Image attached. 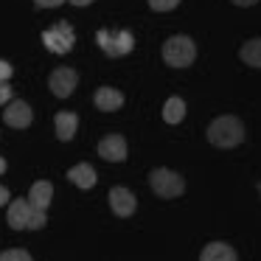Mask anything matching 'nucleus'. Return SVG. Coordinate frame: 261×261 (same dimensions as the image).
Masks as SVG:
<instances>
[{
  "label": "nucleus",
  "instance_id": "2eb2a0df",
  "mask_svg": "<svg viewBox=\"0 0 261 261\" xmlns=\"http://www.w3.org/2000/svg\"><path fill=\"white\" fill-rule=\"evenodd\" d=\"M51 199H54V186H51L48 180H37L34 186H31V191H29V202L34 205V208L48 211Z\"/></svg>",
  "mask_w": 261,
  "mask_h": 261
},
{
  "label": "nucleus",
  "instance_id": "6e6552de",
  "mask_svg": "<svg viewBox=\"0 0 261 261\" xmlns=\"http://www.w3.org/2000/svg\"><path fill=\"white\" fill-rule=\"evenodd\" d=\"M3 121H6V126H12V129H25V126H31V121H34L31 104L23 101V98H12V101L6 104V110H3Z\"/></svg>",
  "mask_w": 261,
  "mask_h": 261
},
{
  "label": "nucleus",
  "instance_id": "412c9836",
  "mask_svg": "<svg viewBox=\"0 0 261 261\" xmlns=\"http://www.w3.org/2000/svg\"><path fill=\"white\" fill-rule=\"evenodd\" d=\"M12 73H14V70H12V65L0 59V82H9V79H12Z\"/></svg>",
  "mask_w": 261,
  "mask_h": 261
},
{
  "label": "nucleus",
  "instance_id": "9d476101",
  "mask_svg": "<svg viewBox=\"0 0 261 261\" xmlns=\"http://www.w3.org/2000/svg\"><path fill=\"white\" fill-rule=\"evenodd\" d=\"M110 208H113V214L115 216H121V219H129L132 214H135V208H138V199H135V194L129 191V188H124V186H115V188H110Z\"/></svg>",
  "mask_w": 261,
  "mask_h": 261
},
{
  "label": "nucleus",
  "instance_id": "9b49d317",
  "mask_svg": "<svg viewBox=\"0 0 261 261\" xmlns=\"http://www.w3.org/2000/svg\"><path fill=\"white\" fill-rule=\"evenodd\" d=\"M93 104H96V110H101V113H115V110L124 107V93L115 90V87H98V90L93 93Z\"/></svg>",
  "mask_w": 261,
  "mask_h": 261
},
{
  "label": "nucleus",
  "instance_id": "aec40b11",
  "mask_svg": "<svg viewBox=\"0 0 261 261\" xmlns=\"http://www.w3.org/2000/svg\"><path fill=\"white\" fill-rule=\"evenodd\" d=\"M14 96V90L9 87V82H0V104H9Z\"/></svg>",
  "mask_w": 261,
  "mask_h": 261
},
{
  "label": "nucleus",
  "instance_id": "6ab92c4d",
  "mask_svg": "<svg viewBox=\"0 0 261 261\" xmlns=\"http://www.w3.org/2000/svg\"><path fill=\"white\" fill-rule=\"evenodd\" d=\"M177 6H180V0H149L152 12H174Z\"/></svg>",
  "mask_w": 261,
  "mask_h": 261
},
{
  "label": "nucleus",
  "instance_id": "ddd939ff",
  "mask_svg": "<svg viewBox=\"0 0 261 261\" xmlns=\"http://www.w3.org/2000/svg\"><path fill=\"white\" fill-rule=\"evenodd\" d=\"M68 180L73 182L76 188H82V191H90L98 182V177H96V169H93L90 163H76L68 169Z\"/></svg>",
  "mask_w": 261,
  "mask_h": 261
},
{
  "label": "nucleus",
  "instance_id": "a211bd4d",
  "mask_svg": "<svg viewBox=\"0 0 261 261\" xmlns=\"http://www.w3.org/2000/svg\"><path fill=\"white\" fill-rule=\"evenodd\" d=\"M0 261H31V253L29 250H3Z\"/></svg>",
  "mask_w": 261,
  "mask_h": 261
},
{
  "label": "nucleus",
  "instance_id": "5701e85b",
  "mask_svg": "<svg viewBox=\"0 0 261 261\" xmlns=\"http://www.w3.org/2000/svg\"><path fill=\"white\" fill-rule=\"evenodd\" d=\"M9 202H12V194H9V188L0 182V208H3V205H9Z\"/></svg>",
  "mask_w": 261,
  "mask_h": 261
},
{
  "label": "nucleus",
  "instance_id": "20e7f679",
  "mask_svg": "<svg viewBox=\"0 0 261 261\" xmlns=\"http://www.w3.org/2000/svg\"><path fill=\"white\" fill-rule=\"evenodd\" d=\"M149 186H152V191L158 194L160 199H177L186 191V180H182L177 171L166 169V166L149 171Z\"/></svg>",
  "mask_w": 261,
  "mask_h": 261
},
{
  "label": "nucleus",
  "instance_id": "0eeeda50",
  "mask_svg": "<svg viewBox=\"0 0 261 261\" xmlns=\"http://www.w3.org/2000/svg\"><path fill=\"white\" fill-rule=\"evenodd\" d=\"M76 85H79V73H76L73 68H57V70H51V76H48V90H51L57 98L73 96Z\"/></svg>",
  "mask_w": 261,
  "mask_h": 261
},
{
  "label": "nucleus",
  "instance_id": "1a4fd4ad",
  "mask_svg": "<svg viewBox=\"0 0 261 261\" xmlns=\"http://www.w3.org/2000/svg\"><path fill=\"white\" fill-rule=\"evenodd\" d=\"M98 158L107 160V163H124L126 160V138L113 132V135H104L98 141Z\"/></svg>",
  "mask_w": 261,
  "mask_h": 261
},
{
  "label": "nucleus",
  "instance_id": "b1692460",
  "mask_svg": "<svg viewBox=\"0 0 261 261\" xmlns=\"http://www.w3.org/2000/svg\"><path fill=\"white\" fill-rule=\"evenodd\" d=\"M233 6H242V9H247V6H255L258 0H230Z\"/></svg>",
  "mask_w": 261,
  "mask_h": 261
},
{
  "label": "nucleus",
  "instance_id": "4be33fe9",
  "mask_svg": "<svg viewBox=\"0 0 261 261\" xmlns=\"http://www.w3.org/2000/svg\"><path fill=\"white\" fill-rule=\"evenodd\" d=\"M34 3H37L40 9H57V6H62L65 0H34Z\"/></svg>",
  "mask_w": 261,
  "mask_h": 261
},
{
  "label": "nucleus",
  "instance_id": "f03ea898",
  "mask_svg": "<svg viewBox=\"0 0 261 261\" xmlns=\"http://www.w3.org/2000/svg\"><path fill=\"white\" fill-rule=\"evenodd\" d=\"M6 222L14 230H40V227L48 225V211L34 208V205L29 202V197L25 199L20 197V199H12V202H9Z\"/></svg>",
  "mask_w": 261,
  "mask_h": 261
},
{
  "label": "nucleus",
  "instance_id": "a878e982",
  "mask_svg": "<svg viewBox=\"0 0 261 261\" xmlns=\"http://www.w3.org/2000/svg\"><path fill=\"white\" fill-rule=\"evenodd\" d=\"M3 171H6V160L0 158V174H3Z\"/></svg>",
  "mask_w": 261,
  "mask_h": 261
},
{
  "label": "nucleus",
  "instance_id": "423d86ee",
  "mask_svg": "<svg viewBox=\"0 0 261 261\" xmlns=\"http://www.w3.org/2000/svg\"><path fill=\"white\" fill-rule=\"evenodd\" d=\"M42 42H45V48L54 51V54H68L70 48H73V42H76V34H73V29L62 20V23H57L54 29L42 31Z\"/></svg>",
  "mask_w": 261,
  "mask_h": 261
},
{
  "label": "nucleus",
  "instance_id": "39448f33",
  "mask_svg": "<svg viewBox=\"0 0 261 261\" xmlns=\"http://www.w3.org/2000/svg\"><path fill=\"white\" fill-rule=\"evenodd\" d=\"M96 40H98V45H101V51L107 54V57H113V59H118V57H126V54L135 48V37L129 34V31H98L96 34Z\"/></svg>",
  "mask_w": 261,
  "mask_h": 261
},
{
  "label": "nucleus",
  "instance_id": "f257e3e1",
  "mask_svg": "<svg viewBox=\"0 0 261 261\" xmlns=\"http://www.w3.org/2000/svg\"><path fill=\"white\" fill-rule=\"evenodd\" d=\"M205 138L216 149H236L244 143V124L236 115H219V118L211 121Z\"/></svg>",
  "mask_w": 261,
  "mask_h": 261
},
{
  "label": "nucleus",
  "instance_id": "393cba45",
  "mask_svg": "<svg viewBox=\"0 0 261 261\" xmlns=\"http://www.w3.org/2000/svg\"><path fill=\"white\" fill-rule=\"evenodd\" d=\"M68 3H73V6H90V3H93V0H68Z\"/></svg>",
  "mask_w": 261,
  "mask_h": 261
},
{
  "label": "nucleus",
  "instance_id": "7ed1b4c3",
  "mask_svg": "<svg viewBox=\"0 0 261 261\" xmlns=\"http://www.w3.org/2000/svg\"><path fill=\"white\" fill-rule=\"evenodd\" d=\"M194 59H197V45L191 37L174 34L163 42V62L169 68H191Z\"/></svg>",
  "mask_w": 261,
  "mask_h": 261
},
{
  "label": "nucleus",
  "instance_id": "4468645a",
  "mask_svg": "<svg viewBox=\"0 0 261 261\" xmlns=\"http://www.w3.org/2000/svg\"><path fill=\"white\" fill-rule=\"evenodd\" d=\"M199 258H202V261H236L239 253L227 242H211V244H205V247H202Z\"/></svg>",
  "mask_w": 261,
  "mask_h": 261
},
{
  "label": "nucleus",
  "instance_id": "dca6fc26",
  "mask_svg": "<svg viewBox=\"0 0 261 261\" xmlns=\"http://www.w3.org/2000/svg\"><path fill=\"white\" fill-rule=\"evenodd\" d=\"M239 57H242V62H247L250 68L258 70L261 68V40L258 37H253V40H247L242 48H239Z\"/></svg>",
  "mask_w": 261,
  "mask_h": 261
},
{
  "label": "nucleus",
  "instance_id": "f8f14e48",
  "mask_svg": "<svg viewBox=\"0 0 261 261\" xmlns=\"http://www.w3.org/2000/svg\"><path fill=\"white\" fill-rule=\"evenodd\" d=\"M54 126H57V138H59V141L68 143V141H73V138H76V129H79V115L62 110V113L54 115Z\"/></svg>",
  "mask_w": 261,
  "mask_h": 261
},
{
  "label": "nucleus",
  "instance_id": "f3484780",
  "mask_svg": "<svg viewBox=\"0 0 261 261\" xmlns=\"http://www.w3.org/2000/svg\"><path fill=\"white\" fill-rule=\"evenodd\" d=\"M182 118H186V101L180 96H171L163 104V121L166 124H180Z\"/></svg>",
  "mask_w": 261,
  "mask_h": 261
}]
</instances>
